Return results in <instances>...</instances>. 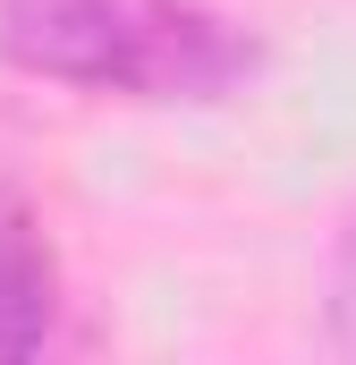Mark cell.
<instances>
[{
	"label": "cell",
	"mask_w": 356,
	"mask_h": 365,
	"mask_svg": "<svg viewBox=\"0 0 356 365\" xmlns=\"http://www.w3.org/2000/svg\"><path fill=\"white\" fill-rule=\"evenodd\" d=\"M0 51L127 102H221L255 77V43L204 0H0Z\"/></svg>",
	"instance_id": "6da1fadb"
},
{
	"label": "cell",
	"mask_w": 356,
	"mask_h": 365,
	"mask_svg": "<svg viewBox=\"0 0 356 365\" xmlns=\"http://www.w3.org/2000/svg\"><path fill=\"white\" fill-rule=\"evenodd\" d=\"M60 323V272L43 247V221L0 179V357H34Z\"/></svg>",
	"instance_id": "7a4b0ae2"
}]
</instances>
